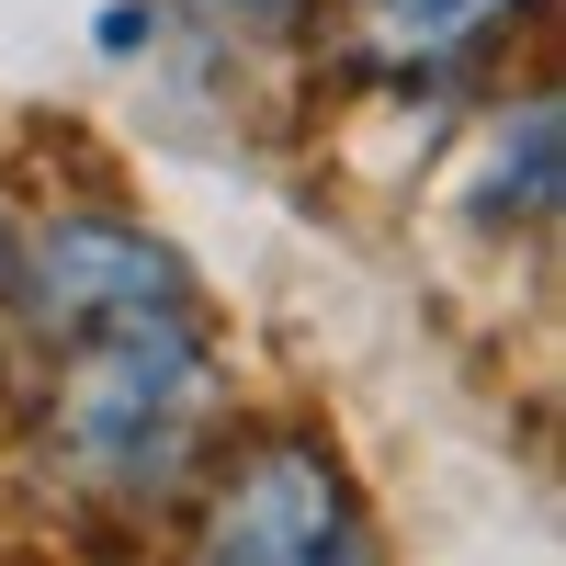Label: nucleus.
I'll return each mask as SVG.
<instances>
[{
    "mask_svg": "<svg viewBox=\"0 0 566 566\" xmlns=\"http://www.w3.org/2000/svg\"><path fill=\"white\" fill-rule=\"evenodd\" d=\"M57 453L80 464L91 488H170L181 453L205 442V328L193 306L159 317H114L91 340L57 352Z\"/></svg>",
    "mask_w": 566,
    "mask_h": 566,
    "instance_id": "1",
    "label": "nucleus"
},
{
    "mask_svg": "<svg viewBox=\"0 0 566 566\" xmlns=\"http://www.w3.org/2000/svg\"><path fill=\"white\" fill-rule=\"evenodd\" d=\"M193 566H374V533L352 510V476L283 431V442L239 453V476L216 488Z\"/></svg>",
    "mask_w": 566,
    "mask_h": 566,
    "instance_id": "2",
    "label": "nucleus"
},
{
    "mask_svg": "<svg viewBox=\"0 0 566 566\" xmlns=\"http://www.w3.org/2000/svg\"><path fill=\"white\" fill-rule=\"evenodd\" d=\"M12 283H23V317L45 328V352H69V340H91L114 317L193 306V272L125 216H57L34 239H12Z\"/></svg>",
    "mask_w": 566,
    "mask_h": 566,
    "instance_id": "3",
    "label": "nucleus"
},
{
    "mask_svg": "<svg viewBox=\"0 0 566 566\" xmlns=\"http://www.w3.org/2000/svg\"><path fill=\"white\" fill-rule=\"evenodd\" d=\"M533 0H363V57L374 69H453Z\"/></svg>",
    "mask_w": 566,
    "mask_h": 566,
    "instance_id": "4",
    "label": "nucleus"
},
{
    "mask_svg": "<svg viewBox=\"0 0 566 566\" xmlns=\"http://www.w3.org/2000/svg\"><path fill=\"white\" fill-rule=\"evenodd\" d=\"M510 193V159H499V181H488V205ZM555 205V103H533L522 114V216H544Z\"/></svg>",
    "mask_w": 566,
    "mask_h": 566,
    "instance_id": "5",
    "label": "nucleus"
},
{
    "mask_svg": "<svg viewBox=\"0 0 566 566\" xmlns=\"http://www.w3.org/2000/svg\"><path fill=\"white\" fill-rule=\"evenodd\" d=\"M148 34H159L148 0H114V12H103V45H114V57H125V45H148Z\"/></svg>",
    "mask_w": 566,
    "mask_h": 566,
    "instance_id": "6",
    "label": "nucleus"
},
{
    "mask_svg": "<svg viewBox=\"0 0 566 566\" xmlns=\"http://www.w3.org/2000/svg\"><path fill=\"white\" fill-rule=\"evenodd\" d=\"M0 283H12V216H0Z\"/></svg>",
    "mask_w": 566,
    "mask_h": 566,
    "instance_id": "7",
    "label": "nucleus"
}]
</instances>
